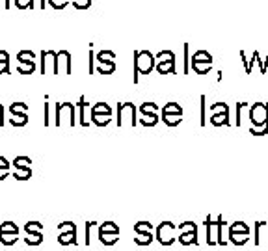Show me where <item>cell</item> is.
<instances>
[{
	"mask_svg": "<svg viewBox=\"0 0 268 251\" xmlns=\"http://www.w3.org/2000/svg\"><path fill=\"white\" fill-rule=\"evenodd\" d=\"M156 65V58L149 50H138L134 52V71L140 75H149Z\"/></svg>",
	"mask_w": 268,
	"mask_h": 251,
	"instance_id": "6da1fadb",
	"label": "cell"
},
{
	"mask_svg": "<svg viewBox=\"0 0 268 251\" xmlns=\"http://www.w3.org/2000/svg\"><path fill=\"white\" fill-rule=\"evenodd\" d=\"M75 126V106L71 103L56 104V126Z\"/></svg>",
	"mask_w": 268,
	"mask_h": 251,
	"instance_id": "7a4b0ae2",
	"label": "cell"
},
{
	"mask_svg": "<svg viewBox=\"0 0 268 251\" xmlns=\"http://www.w3.org/2000/svg\"><path fill=\"white\" fill-rule=\"evenodd\" d=\"M222 225L223 218L220 216L216 221H211V218H207V244L214 246V244H222L225 246V240L222 238Z\"/></svg>",
	"mask_w": 268,
	"mask_h": 251,
	"instance_id": "3957f363",
	"label": "cell"
},
{
	"mask_svg": "<svg viewBox=\"0 0 268 251\" xmlns=\"http://www.w3.org/2000/svg\"><path fill=\"white\" fill-rule=\"evenodd\" d=\"M250 121L251 126L263 128L268 125V106L265 103H255L250 108Z\"/></svg>",
	"mask_w": 268,
	"mask_h": 251,
	"instance_id": "277c9868",
	"label": "cell"
},
{
	"mask_svg": "<svg viewBox=\"0 0 268 251\" xmlns=\"http://www.w3.org/2000/svg\"><path fill=\"white\" fill-rule=\"evenodd\" d=\"M117 125L134 126L136 125V108L133 103H123L117 106Z\"/></svg>",
	"mask_w": 268,
	"mask_h": 251,
	"instance_id": "5b68a950",
	"label": "cell"
},
{
	"mask_svg": "<svg viewBox=\"0 0 268 251\" xmlns=\"http://www.w3.org/2000/svg\"><path fill=\"white\" fill-rule=\"evenodd\" d=\"M175 225L171 221H164L160 223L158 229H156V240L162 244V246H171L175 242Z\"/></svg>",
	"mask_w": 268,
	"mask_h": 251,
	"instance_id": "8992f818",
	"label": "cell"
},
{
	"mask_svg": "<svg viewBox=\"0 0 268 251\" xmlns=\"http://www.w3.org/2000/svg\"><path fill=\"white\" fill-rule=\"evenodd\" d=\"M10 112L13 115V119H11L10 123L13 126H24L28 123V104L24 103H13L10 104Z\"/></svg>",
	"mask_w": 268,
	"mask_h": 251,
	"instance_id": "52a82bcc",
	"label": "cell"
},
{
	"mask_svg": "<svg viewBox=\"0 0 268 251\" xmlns=\"http://www.w3.org/2000/svg\"><path fill=\"white\" fill-rule=\"evenodd\" d=\"M52 71V75H60L58 71V52L54 50H43L41 52V73L47 75V71Z\"/></svg>",
	"mask_w": 268,
	"mask_h": 251,
	"instance_id": "ba28073f",
	"label": "cell"
},
{
	"mask_svg": "<svg viewBox=\"0 0 268 251\" xmlns=\"http://www.w3.org/2000/svg\"><path fill=\"white\" fill-rule=\"evenodd\" d=\"M64 65V73L66 75H71V54L67 50H60L58 52V71Z\"/></svg>",
	"mask_w": 268,
	"mask_h": 251,
	"instance_id": "9c48e42d",
	"label": "cell"
},
{
	"mask_svg": "<svg viewBox=\"0 0 268 251\" xmlns=\"http://www.w3.org/2000/svg\"><path fill=\"white\" fill-rule=\"evenodd\" d=\"M41 229H43V223H39V221H28V223H24V231H26L28 236H41L43 238Z\"/></svg>",
	"mask_w": 268,
	"mask_h": 251,
	"instance_id": "30bf717a",
	"label": "cell"
},
{
	"mask_svg": "<svg viewBox=\"0 0 268 251\" xmlns=\"http://www.w3.org/2000/svg\"><path fill=\"white\" fill-rule=\"evenodd\" d=\"M156 71H158V75H173L175 73V60L156 62Z\"/></svg>",
	"mask_w": 268,
	"mask_h": 251,
	"instance_id": "8fae6325",
	"label": "cell"
},
{
	"mask_svg": "<svg viewBox=\"0 0 268 251\" xmlns=\"http://www.w3.org/2000/svg\"><path fill=\"white\" fill-rule=\"evenodd\" d=\"M78 108H80V125L88 126L89 125L88 110H91V108H89V104L86 103V99H84V97H80V101H78Z\"/></svg>",
	"mask_w": 268,
	"mask_h": 251,
	"instance_id": "7c38bea8",
	"label": "cell"
},
{
	"mask_svg": "<svg viewBox=\"0 0 268 251\" xmlns=\"http://www.w3.org/2000/svg\"><path fill=\"white\" fill-rule=\"evenodd\" d=\"M179 242H181L183 246L198 244V231H190V233H183V235H179Z\"/></svg>",
	"mask_w": 268,
	"mask_h": 251,
	"instance_id": "4fadbf2b",
	"label": "cell"
},
{
	"mask_svg": "<svg viewBox=\"0 0 268 251\" xmlns=\"http://www.w3.org/2000/svg\"><path fill=\"white\" fill-rule=\"evenodd\" d=\"M211 123L214 126L229 125V112H218V114H212Z\"/></svg>",
	"mask_w": 268,
	"mask_h": 251,
	"instance_id": "5bb4252c",
	"label": "cell"
},
{
	"mask_svg": "<svg viewBox=\"0 0 268 251\" xmlns=\"http://www.w3.org/2000/svg\"><path fill=\"white\" fill-rule=\"evenodd\" d=\"M17 60H19V63H22V65L35 63V54H34L32 50H21V52L17 54Z\"/></svg>",
	"mask_w": 268,
	"mask_h": 251,
	"instance_id": "9a60e30c",
	"label": "cell"
},
{
	"mask_svg": "<svg viewBox=\"0 0 268 251\" xmlns=\"http://www.w3.org/2000/svg\"><path fill=\"white\" fill-rule=\"evenodd\" d=\"M99 240L104 246H114L119 240V235L117 233H99Z\"/></svg>",
	"mask_w": 268,
	"mask_h": 251,
	"instance_id": "2e32d148",
	"label": "cell"
},
{
	"mask_svg": "<svg viewBox=\"0 0 268 251\" xmlns=\"http://www.w3.org/2000/svg\"><path fill=\"white\" fill-rule=\"evenodd\" d=\"M112 115H106V114H91V123L97 126H106L110 123Z\"/></svg>",
	"mask_w": 268,
	"mask_h": 251,
	"instance_id": "e0dca14e",
	"label": "cell"
},
{
	"mask_svg": "<svg viewBox=\"0 0 268 251\" xmlns=\"http://www.w3.org/2000/svg\"><path fill=\"white\" fill-rule=\"evenodd\" d=\"M190 63H192V69L198 75H207L212 67V63H207V62H190Z\"/></svg>",
	"mask_w": 268,
	"mask_h": 251,
	"instance_id": "ac0fdd59",
	"label": "cell"
},
{
	"mask_svg": "<svg viewBox=\"0 0 268 251\" xmlns=\"http://www.w3.org/2000/svg\"><path fill=\"white\" fill-rule=\"evenodd\" d=\"M190 62H207V63H212V54L207 52V50H198V52H194V56L190 58Z\"/></svg>",
	"mask_w": 268,
	"mask_h": 251,
	"instance_id": "d6986e66",
	"label": "cell"
},
{
	"mask_svg": "<svg viewBox=\"0 0 268 251\" xmlns=\"http://www.w3.org/2000/svg\"><path fill=\"white\" fill-rule=\"evenodd\" d=\"M160 114H177V115H183V106L177 103H168L164 104V108H162V112Z\"/></svg>",
	"mask_w": 268,
	"mask_h": 251,
	"instance_id": "ffe728a7",
	"label": "cell"
},
{
	"mask_svg": "<svg viewBox=\"0 0 268 251\" xmlns=\"http://www.w3.org/2000/svg\"><path fill=\"white\" fill-rule=\"evenodd\" d=\"M162 121H164L168 126H177L179 123L183 121V115H177V114H162Z\"/></svg>",
	"mask_w": 268,
	"mask_h": 251,
	"instance_id": "44dd1931",
	"label": "cell"
},
{
	"mask_svg": "<svg viewBox=\"0 0 268 251\" xmlns=\"http://www.w3.org/2000/svg\"><path fill=\"white\" fill-rule=\"evenodd\" d=\"M13 177L17 181H28L32 177V170L30 168H19V170H13Z\"/></svg>",
	"mask_w": 268,
	"mask_h": 251,
	"instance_id": "7402d4cb",
	"label": "cell"
},
{
	"mask_svg": "<svg viewBox=\"0 0 268 251\" xmlns=\"http://www.w3.org/2000/svg\"><path fill=\"white\" fill-rule=\"evenodd\" d=\"M91 114H106V115H112L110 104H106V103L93 104V106H91Z\"/></svg>",
	"mask_w": 268,
	"mask_h": 251,
	"instance_id": "603a6c76",
	"label": "cell"
},
{
	"mask_svg": "<svg viewBox=\"0 0 268 251\" xmlns=\"http://www.w3.org/2000/svg\"><path fill=\"white\" fill-rule=\"evenodd\" d=\"M248 233H229V238H231V242L233 244H236V246H242V244H246L248 242Z\"/></svg>",
	"mask_w": 268,
	"mask_h": 251,
	"instance_id": "cb8c5ba5",
	"label": "cell"
},
{
	"mask_svg": "<svg viewBox=\"0 0 268 251\" xmlns=\"http://www.w3.org/2000/svg\"><path fill=\"white\" fill-rule=\"evenodd\" d=\"M58 242L62 246H69V244H77V233H66V235H60Z\"/></svg>",
	"mask_w": 268,
	"mask_h": 251,
	"instance_id": "d4e9b609",
	"label": "cell"
},
{
	"mask_svg": "<svg viewBox=\"0 0 268 251\" xmlns=\"http://www.w3.org/2000/svg\"><path fill=\"white\" fill-rule=\"evenodd\" d=\"M114 60H116V52H112V50H100L97 54L99 63H108V62H114Z\"/></svg>",
	"mask_w": 268,
	"mask_h": 251,
	"instance_id": "484cf974",
	"label": "cell"
},
{
	"mask_svg": "<svg viewBox=\"0 0 268 251\" xmlns=\"http://www.w3.org/2000/svg\"><path fill=\"white\" fill-rule=\"evenodd\" d=\"M66 233H77V225L73 221H64L58 225V235H66Z\"/></svg>",
	"mask_w": 268,
	"mask_h": 251,
	"instance_id": "4316f807",
	"label": "cell"
},
{
	"mask_svg": "<svg viewBox=\"0 0 268 251\" xmlns=\"http://www.w3.org/2000/svg\"><path fill=\"white\" fill-rule=\"evenodd\" d=\"M4 233L19 235V227H17L13 221H4V223H0V235H4Z\"/></svg>",
	"mask_w": 268,
	"mask_h": 251,
	"instance_id": "83f0119b",
	"label": "cell"
},
{
	"mask_svg": "<svg viewBox=\"0 0 268 251\" xmlns=\"http://www.w3.org/2000/svg\"><path fill=\"white\" fill-rule=\"evenodd\" d=\"M30 164H32L30 157H17V158L13 160V170H19V168H30Z\"/></svg>",
	"mask_w": 268,
	"mask_h": 251,
	"instance_id": "f1b7e54d",
	"label": "cell"
},
{
	"mask_svg": "<svg viewBox=\"0 0 268 251\" xmlns=\"http://www.w3.org/2000/svg\"><path fill=\"white\" fill-rule=\"evenodd\" d=\"M134 231H136V235L151 233V231H153V223H149V221H138V223L134 225Z\"/></svg>",
	"mask_w": 268,
	"mask_h": 251,
	"instance_id": "f546056e",
	"label": "cell"
},
{
	"mask_svg": "<svg viewBox=\"0 0 268 251\" xmlns=\"http://www.w3.org/2000/svg\"><path fill=\"white\" fill-rule=\"evenodd\" d=\"M229 233H248L250 235V227L246 225L244 221H234V223H231V227H229Z\"/></svg>",
	"mask_w": 268,
	"mask_h": 251,
	"instance_id": "4dcf8cb0",
	"label": "cell"
},
{
	"mask_svg": "<svg viewBox=\"0 0 268 251\" xmlns=\"http://www.w3.org/2000/svg\"><path fill=\"white\" fill-rule=\"evenodd\" d=\"M134 242L138 246H149L153 242V235L151 233H142V235H138V238H134Z\"/></svg>",
	"mask_w": 268,
	"mask_h": 251,
	"instance_id": "1f68e13d",
	"label": "cell"
},
{
	"mask_svg": "<svg viewBox=\"0 0 268 251\" xmlns=\"http://www.w3.org/2000/svg\"><path fill=\"white\" fill-rule=\"evenodd\" d=\"M97 71H99V75H112V73L116 71V63H114V62H108V63H99Z\"/></svg>",
	"mask_w": 268,
	"mask_h": 251,
	"instance_id": "d6a6232c",
	"label": "cell"
},
{
	"mask_svg": "<svg viewBox=\"0 0 268 251\" xmlns=\"http://www.w3.org/2000/svg\"><path fill=\"white\" fill-rule=\"evenodd\" d=\"M99 233H117L119 235V227L114 223V221H106L99 227Z\"/></svg>",
	"mask_w": 268,
	"mask_h": 251,
	"instance_id": "836d02e7",
	"label": "cell"
},
{
	"mask_svg": "<svg viewBox=\"0 0 268 251\" xmlns=\"http://www.w3.org/2000/svg\"><path fill=\"white\" fill-rule=\"evenodd\" d=\"M0 242H2L4 246H13V244L17 242V235H13V233H4V235H0Z\"/></svg>",
	"mask_w": 268,
	"mask_h": 251,
	"instance_id": "e575fe53",
	"label": "cell"
},
{
	"mask_svg": "<svg viewBox=\"0 0 268 251\" xmlns=\"http://www.w3.org/2000/svg\"><path fill=\"white\" fill-rule=\"evenodd\" d=\"M140 110H142V114L144 115H149V114H156L158 112V106L155 103H144L140 106Z\"/></svg>",
	"mask_w": 268,
	"mask_h": 251,
	"instance_id": "d590c367",
	"label": "cell"
},
{
	"mask_svg": "<svg viewBox=\"0 0 268 251\" xmlns=\"http://www.w3.org/2000/svg\"><path fill=\"white\" fill-rule=\"evenodd\" d=\"M155 58H156V62H169V60H175V54H173L171 50H160Z\"/></svg>",
	"mask_w": 268,
	"mask_h": 251,
	"instance_id": "8d00e7d4",
	"label": "cell"
},
{
	"mask_svg": "<svg viewBox=\"0 0 268 251\" xmlns=\"http://www.w3.org/2000/svg\"><path fill=\"white\" fill-rule=\"evenodd\" d=\"M144 126H155L156 123H158V117H156V114H149V115H144L142 117V121H140Z\"/></svg>",
	"mask_w": 268,
	"mask_h": 251,
	"instance_id": "74e56055",
	"label": "cell"
},
{
	"mask_svg": "<svg viewBox=\"0 0 268 251\" xmlns=\"http://www.w3.org/2000/svg\"><path fill=\"white\" fill-rule=\"evenodd\" d=\"M190 231H198L196 223H192V221H184V223L179 225V235H183V233H190Z\"/></svg>",
	"mask_w": 268,
	"mask_h": 251,
	"instance_id": "f35d334b",
	"label": "cell"
},
{
	"mask_svg": "<svg viewBox=\"0 0 268 251\" xmlns=\"http://www.w3.org/2000/svg\"><path fill=\"white\" fill-rule=\"evenodd\" d=\"M21 75H32L34 71H35V63H28V65H22L19 63V69H17Z\"/></svg>",
	"mask_w": 268,
	"mask_h": 251,
	"instance_id": "ab89813d",
	"label": "cell"
},
{
	"mask_svg": "<svg viewBox=\"0 0 268 251\" xmlns=\"http://www.w3.org/2000/svg\"><path fill=\"white\" fill-rule=\"evenodd\" d=\"M211 112L212 114H218V112H229V106L225 103H216L211 106Z\"/></svg>",
	"mask_w": 268,
	"mask_h": 251,
	"instance_id": "60d3db41",
	"label": "cell"
},
{
	"mask_svg": "<svg viewBox=\"0 0 268 251\" xmlns=\"http://www.w3.org/2000/svg\"><path fill=\"white\" fill-rule=\"evenodd\" d=\"M54 10H64L67 4H69V0H47Z\"/></svg>",
	"mask_w": 268,
	"mask_h": 251,
	"instance_id": "b9f144b4",
	"label": "cell"
},
{
	"mask_svg": "<svg viewBox=\"0 0 268 251\" xmlns=\"http://www.w3.org/2000/svg\"><path fill=\"white\" fill-rule=\"evenodd\" d=\"M73 6L77 10H88L89 6H91V0H73Z\"/></svg>",
	"mask_w": 268,
	"mask_h": 251,
	"instance_id": "7bdbcfd3",
	"label": "cell"
},
{
	"mask_svg": "<svg viewBox=\"0 0 268 251\" xmlns=\"http://www.w3.org/2000/svg\"><path fill=\"white\" fill-rule=\"evenodd\" d=\"M250 132H251L253 136H265V134H268V125L263 126V128H255V126H251Z\"/></svg>",
	"mask_w": 268,
	"mask_h": 251,
	"instance_id": "ee69618b",
	"label": "cell"
},
{
	"mask_svg": "<svg viewBox=\"0 0 268 251\" xmlns=\"http://www.w3.org/2000/svg\"><path fill=\"white\" fill-rule=\"evenodd\" d=\"M17 8H19V10L34 8V0H17Z\"/></svg>",
	"mask_w": 268,
	"mask_h": 251,
	"instance_id": "f6af8a7d",
	"label": "cell"
},
{
	"mask_svg": "<svg viewBox=\"0 0 268 251\" xmlns=\"http://www.w3.org/2000/svg\"><path fill=\"white\" fill-rule=\"evenodd\" d=\"M0 63H6V65H10V54H8L6 50H0Z\"/></svg>",
	"mask_w": 268,
	"mask_h": 251,
	"instance_id": "bcb514c9",
	"label": "cell"
},
{
	"mask_svg": "<svg viewBox=\"0 0 268 251\" xmlns=\"http://www.w3.org/2000/svg\"><path fill=\"white\" fill-rule=\"evenodd\" d=\"M201 125H205V97H201Z\"/></svg>",
	"mask_w": 268,
	"mask_h": 251,
	"instance_id": "7dc6e473",
	"label": "cell"
},
{
	"mask_svg": "<svg viewBox=\"0 0 268 251\" xmlns=\"http://www.w3.org/2000/svg\"><path fill=\"white\" fill-rule=\"evenodd\" d=\"M0 170H10V162L4 157H0Z\"/></svg>",
	"mask_w": 268,
	"mask_h": 251,
	"instance_id": "c3c4849f",
	"label": "cell"
},
{
	"mask_svg": "<svg viewBox=\"0 0 268 251\" xmlns=\"http://www.w3.org/2000/svg\"><path fill=\"white\" fill-rule=\"evenodd\" d=\"M0 75H10V65L0 63Z\"/></svg>",
	"mask_w": 268,
	"mask_h": 251,
	"instance_id": "681fc988",
	"label": "cell"
},
{
	"mask_svg": "<svg viewBox=\"0 0 268 251\" xmlns=\"http://www.w3.org/2000/svg\"><path fill=\"white\" fill-rule=\"evenodd\" d=\"M8 175H10V170H0V181L8 179Z\"/></svg>",
	"mask_w": 268,
	"mask_h": 251,
	"instance_id": "f907efd6",
	"label": "cell"
},
{
	"mask_svg": "<svg viewBox=\"0 0 268 251\" xmlns=\"http://www.w3.org/2000/svg\"><path fill=\"white\" fill-rule=\"evenodd\" d=\"M2 117H4V108H2V104H0V125L4 123V121H2Z\"/></svg>",
	"mask_w": 268,
	"mask_h": 251,
	"instance_id": "816d5d0a",
	"label": "cell"
},
{
	"mask_svg": "<svg viewBox=\"0 0 268 251\" xmlns=\"http://www.w3.org/2000/svg\"><path fill=\"white\" fill-rule=\"evenodd\" d=\"M2 4H4L6 10H10V0H2Z\"/></svg>",
	"mask_w": 268,
	"mask_h": 251,
	"instance_id": "f5cc1de1",
	"label": "cell"
},
{
	"mask_svg": "<svg viewBox=\"0 0 268 251\" xmlns=\"http://www.w3.org/2000/svg\"><path fill=\"white\" fill-rule=\"evenodd\" d=\"M41 8H45V0H41Z\"/></svg>",
	"mask_w": 268,
	"mask_h": 251,
	"instance_id": "db71d44e",
	"label": "cell"
}]
</instances>
